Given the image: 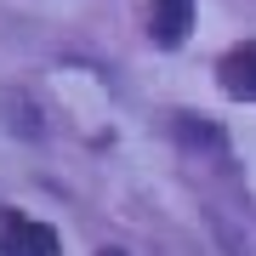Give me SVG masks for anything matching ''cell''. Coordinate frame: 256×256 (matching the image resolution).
Returning a JSON list of instances; mask_svg holds the SVG:
<instances>
[{"mask_svg":"<svg viewBox=\"0 0 256 256\" xmlns=\"http://www.w3.org/2000/svg\"><path fill=\"white\" fill-rule=\"evenodd\" d=\"M216 86L239 102H256V40H239V46L216 63Z\"/></svg>","mask_w":256,"mask_h":256,"instance_id":"2","label":"cell"},{"mask_svg":"<svg viewBox=\"0 0 256 256\" xmlns=\"http://www.w3.org/2000/svg\"><path fill=\"white\" fill-rule=\"evenodd\" d=\"M194 28V0H148V34L154 46H182Z\"/></svg>","mask_w":256,"mask_h":256,"instance_id":"3","label":"cell"},{"mask_svg":"<svg viewBox=\"0 0 256 256\" xmlns=\"http://www.w3.org/2000/svg\"><path fill=\"white\" fill-rule=\"evenodd\" d=\"M0 256H57V234L28 216H0Z\"/></svg>","mask_w":256,"mask_h":256,"instance_id":"1","label":"cell"},{"mask_svg":"<svg viewBox=\"0 0 256 256\" xmlns=\"http://www.w3.org/2000/svg\"><path fill=\"white\" fill-rule=\"evenodd\" d=\"M97 256H120V250H97Z\"/></svg>","mask_w":256,"mask_h":256,"instance_id":"5","label":"cell"},{"mask_svg":"<svg viewBox=\"0 0 256 256\" xmlns=\"http://www.w3.org/2000/svg\"><path fill=\"white\" fill-rule=\"evenodd\" d=\"M176 142H182L188 154L228 160V137H222V126H216V120H205V114H176Z\"/></svg>","mask_w":256,"mask_h":256,"instance_id":"4","label":"cell"}]
</instances>
